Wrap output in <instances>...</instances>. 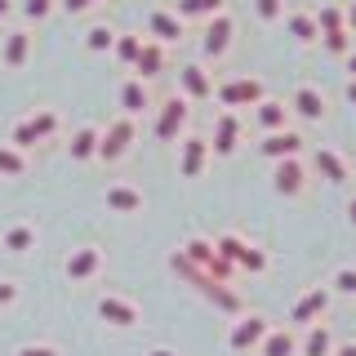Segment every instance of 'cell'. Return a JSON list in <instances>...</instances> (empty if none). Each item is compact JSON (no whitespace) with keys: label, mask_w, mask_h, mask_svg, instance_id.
Instances as JSON below:
<instances>
[{"label":"cell","mask_w":356,"mask_h":356,"mask_svg":"<svg viewBox=\"0 0 356 356\" xmlns=\"http://www.w3.org/2000/svg\"><path fill=\"white\" fill-rule=\"evenodd\" d=\"M343 98H348V103L356 107V76H352V81H348V89H343Z\"/></svg>","instance_id":"ee69618b"},{"label":"cell","mask_w":356,"mask_h":356,"mask_svg":"<svg viewBox=\"0 0 356 356\" xmlns=\"http://www.w3.org/2000/svg\"><path fill=\"white\" fill-rule=\"evenodd\" d=\"M147 356H178V352H174V348H152Z\"/></svg>","instance_id":"c3c4849f"},{"label":"cell","mask_w":356,"mask_h":356,"mask_svg":"<svg viewBox=\"0 0 356 356\" xmlns=\"http://www.w3.org/2000/svg\"><path fill=\"white\" fill-rule=\"evenodd\" d=\"M183 254H187V259H192L196 267H214L218 245L209 241V236H187V241H183Z\"/></svg>","instance_id":"f1b7e54d"},{"label":"cell","mask_w":356,"mask_h":356,"mask_svg":"<svg viewBox=\"0 0 356 356\" xmlns=\"http://www.w3.org/2000/svg\"><path fill=\"white\" fill-rule=\"evenodd\" d=\"M241 147V111L236 107H222L214 116V134H209V152L218 156H236Z\"/></svg>","instance_id":"8fae6325"},{"label":"cell","mask_w":356,"mask_h":356,"mask_svg":"<svg viewBox=\"0 0 356 356\" xmlns=\"http://www.w3.org/2000/svg\"><path fill=\"white\" fill-rule=\"evenodd\" d=\"M85 44H89L94 54H103V49H111V44H116V31H111V27H89Z\"/></svg>","instance_id":"d590c367"},{"label":"cell","mask_w":356,"mask_h":356,"mask_svg":"<svg viewBox=\"0 0 356 356\" xmlns=\"http://www.w3.org/2000/svg\"><path fill=\"white\" fill-rule=\"evenodd\" d=\"M89 5H94V0H63L67 14H81V9H89Z\"/></svg>","instance_id":"b9f144b4"},{"label":"cell","mask_w":356,"mask_h":356,"mask_svg":"<svg viewBox=\"0 0 356 356\" xmlns=\"http://www.w3.org/2000/svg\"><path fill=\"white\" fill-rule=\"evenodd\" d=\"M147 27H152V36L161 40V44H174V40L187 36V27H183V18H178V9H174V14H170V9H152Z\"/></svg>","instance_id":"603a6c76"},{"label":"cell","mask_w":356,"mask_h":356,"mask_svg":"<svg viewBox=\"0 0 356 356\" xmlns=\"http://www.w3.org/2000/svg\"><path fill=\"white\" fill-rule=\"evenodd\" d=\"M174 272L183 276L187 285H196V289H200V294H205V298H209L214 307H222V312H245V298L236 294V289H232V281H218L214 272H205V267H196V263L187 259L183 250L174 254Z\"/></svg>","instance_id":"6da1fadb"},{"label":"cell","mask_w":356,"mask_h":356,"mask_svg":"<svg viewBox=\"0 0 356 356\" xmlns=\"http://www.w3.org/2000/svg\"><path fill=\"white\" fill-rule=\"evenodd\" d=\"M316 27H321V36H334V31L348 27V14H343L339 5H321L316 9Z\"/></svg>","instance_id":"d6a6232c"},{"label":"cell","mask_w":356,"mask_h":356,"mask_svg":"<svg viewBox=\"0 0 356 356\" xmlns=\"http://www.w3.org/2000/svg\"><path fill=\"white\" fill-rule=\"evenodd\" d=\"M330 303H334V289L330 285H307L303 294L289 303V325H312V321H321V316H330Z\"/></svg>","instance_id":"3957f363"},{"label":"cell","mask_w":356,"mask_h":356,"mask_svg":"<svg viewBox=\"0 0 356 356\" xmlns=\"http://www.w3.org/2000/svg\"><path fill=\"white\" fill-rule=\"evenodd\" d=\"M348 222H352V227H356V196L348 200Z\"/></svg>","instance_id":"7dc6e473"},{"label":"cell","mask_w":356,"mask_h":356,"mask_svg":"<svg viewBox=\"0 0 356 356\" xmlns=\"http://www.w3.org/2000/svg\"><path fill=\"white\" fill-rule=\"evenodd\" d=\"M334 348H339V339H334L330 316H321V321L298 330V356H334Z\"/></svg>","instance_id":"4fadbf2b"},{"label":"cell","mask_w":356,"mask_h":356,"mask_svg":"<svg viewBox=\"0 0 356 356\" xmlns=\"http://www.w3.org/2000/svg\"><path fill=\"white\" fill-rule=\"evenodd\" d=\"M63 272H67V281H76V285L94 281V276L103 272V250H98V245H81V250H72L67 263H63Z\"/></svg>","instance_id":"9a60e30c"},{"label":"cell","mask_w":356,"mask_h":356,"mask_svg":"<svg viewBox=\"0 0 356 356\" xmlns=\"http://www.w3.org/2000/svg\"><path fill=\"white\" fill-rule=\"evenodd\" d=\"M0 174H5V178H22V174H27V152L14 147V143H0Z\"/></svg>","instance_id":"f546056e"},{"label":"cell","mask_w":356,"mask_h":356,"mask_svg":"<svg viewBox=\"0 0 356 356\" xmlns=\"http://www.w3.org/2000/svg\"><path fill=\"white\" fill-rule=\"evenodd\" d=\"M67 152H72V161H89V156H98V129H76L72 143H67Z\"/></svg>","instance_id":"4dcf8cb0"},{"label":"cell","mask_w":356,"mask_h":356,"mask_svg":"<svg viewBox=\"0 0 356 356\" xmlns=\"http://www.w3.org/2000/svg\"><path fill=\"white\" fill-rule=\"evenodd\" d=\"M178 85H183V98H187V103H205V98H214V89H218L200 63H187L183 72H178Z\"/></svg>","instance_id":"ac0fdd59"},{"label":"cell","mask_w":356,"mask_h":356,"mask_svg":"<svg viewBox=\"0 0 356 356\" xmlns=\"http://www.w3.org/2000/svg\"><path fill=\"white\" fill-rule=\"evenodd\" d=\"M54 134H58V111H54V107H44V111H36V116L18 120L14 134H9V143H14V147H36V143L54 138Z\"/></svg>","instance_id":"5b68a950"},{"label":"cell","mask_w":356,"mask_h":356,"mask_svg":"<svg viewBox=\"0 0 356 356\" xmlns=\"http://www.w3.org/2000/svg\"><path fill=\"white\" fill-rule=\"evenodd\" d=\"M348 31H352V36H356V0H352V5H348Z\"/></svg>","instance_id":"bcb514c9"},{"label":"cell","mask_w":356,"mask_h":356,"mask_svg":"<svg viewBox=\"0 0 356 356\" xmlns=\"http://www.w3.org/2000/svg\"><path fill=\"white\" fill-rule=\"evenodd\" d=\"M334 356H356V343H339V348H334Z\"/></svg>","instance_id":"7bdbcfd3"},{"label":"cell","mask_w":356,"mask_h":356,"mask_svg":"<svg viewBox=\"0 0 356 356\" xmlns=\"http://www.w3.org/2000/svg\"><path fill=\"white\" fill-rule=\"evenodd\" d=\"M111 49H116V58H120V63H129V67H134V63H138L143 40H138V36H116V44H111Z\"/></svg>","instance_id":"e575fe53"},{"label":"cell","mask_w":356,"mask_h":356,"mask_svg":"<svg viewBox=\"0 0 356 356\" xmlns=\"http://www.w3.org/2000/svg\"><path fill=\"white\" fill-rule=\"evenodd\" d=\"M134 147V116H116L98 134V161H120Z\"/></svg>","instance_id":"9c48e42d"},{"label":"cell","mask_w":356,"mask_h":356,"mask_svg":"<svg viewBox=\"0 0 356 356\" xmlns=\"http://www.w3.org/2000/svg\"><path fill=\"white\" fill-rule=\"evenodd\" d=\"M312 174L325 178V183H334V187L352 183V165H348V156H343L339 147H316V152H312Z\"/></svg>","instance_id":"5bb4252c"},{"label":"cell","mask_w":356,"mask_h":356,"mask_svg":"<svg viewBox=\"0 0 356 356\" xmlns=\"http://www.w3.org/2000/svg\"><path fill=\"white\" fill-rule=\"evenodd\" d=\"M5 250L9 254L36 250V227H31V222H9V227H5Z\"/></svg>","instance_id":"83f0119b"},{"label":"cell","mask_w":356,"mask_h":356,"mask_svg":"<svg viewBox=\"0 0 356 356\" xmlns=\"http://www.w3.org/2000/svg\"><path fill=\"white\" fill-rule=\"evenodd\" d=\"M222 14V0H178V18H214Z\"/></svg>","instance_id":"1f68e13d"},{"label":"cell","mask_w":356,"mask_h":356,"mask_svg":"<svg viewBox=\"0 0 356 356\" xmlns=\"http://www.w3.org/2000/svg\"><path fill=\"white\" fill-rule=\"evenodd\" d=\"M134 72L143 76V81H156V76L165 72V44L161 40H143V49H138V63H134Z\"/></svg>","instance_id":"d4e9b609"},{"label":"cell","mask_w":356,"mask_h":356,"mask_svg":"<svg viewBox=\"0 0 356 356\" xmlns=\"http://www.w3.org/2000/svg\"><path fill=\"white\" fill-rule=\"evenodd\" d=\"M298 152H303V134L294 125L263 134V143H259V156H267V161H285V156H298Z\"/></svg>","instance_id":"2e32d148"},{"label":"cell","mask_w":356,"mask_h":356,"mask_svg":"<svg viewBox=\"0 0 356 356\" xmlns=\"http://www.w3.org/2000/svg\"><path fill=\"white\" fill-rule=\"evenodd\" d=\"M254 120H259L263 134H272V129L294 125V111H289V103H281V98H263V103H254Z\"/></svg>","instance_id":"44dd1931"},{"label":"cell","mask_w":356,"mask_h":356,"mask_svg":"<svg viewBox=\"0 0 356 356\" xmlns=\"http://www.w3.org/2000/svg\"><path fill=\"white\" fill-rule=\"evenodd\" d=\"M307 178H316L307 170L303 161H298V156H285V161H272V192L276 196H303L307 192Z\"/></svg>","instance_id":"277c9868"},{"label":"cell","mask_w":356,"mask_h":356,"mask_svg":"<svg viewBox=\"0 0 356 356\" xmlns=\"http://www.w3.org/2000/svg\"><path fill=\"white\" fill-rule=\"evenodd\" d=\"M27 58H31V36L27 31H9L5 36V67H27Z\"/></svg>","instance_id":"4316f807"},{"label":"cell","mask_w":356,"mask_h":356,"mask_svg":"<svg viewBox=\"0 0 356 356\" xmlns=\"http://www.w3.org/2000/svg\"><path fill=\"white\" fill-rule=\"evenodd\" d=\"M187 116H192V103H187L183 94H178V98H165L161 111H156V138H161V143L183 138V134H187Z\"/></svg>","instance_id":"8992f818"},{"label":"cell","mask_w":356,"mask_h":356,"mask_svg":"<svg viewBox=\"0 0 356 356\" xmlns=\"http://www.w3.org/2000/svg\"><path fill=\"white\" fill-rule=\"evenodd\" d=\"M259 356H298V325H272L259 343Z\"/></svg>","instance_id":"ffe728a7"},{"label":"cell","mask_w":356,"mask_h":356,"mask_svg":"<svg viewBox=\"0 0 356 356\" xmlns=\"http://www.w3.org/2000/svg\"><path fill=\"white\" fill-rule=\"evenodd\" d=\"M285 27L294 31V40H298V44H312V40H321L316 14H307V9H285Z\"/></svg>","instance_id":"484cf974"},{"label":"cell","mask_w":356,"mask_h":356,"mask_svg":"<svg viewBox=\"0 0 356 356\" xmlns=\"http://www.w3.org/2000/svg\"><path fill=\"white\" fill-rule=\"evenodd\" d=\"M254 14L263 22H281L285 18V0H254Z\"/></svg>","instance_id":"8d00e7d4"},{"label":"cell","mask_w":356,"mask_h":356,"mask_svg":"<svg viewBox=\"0 0 356 356\" xmlns=\"http://www.w3.org/2000/svg\"><path fill=\"white\" fill-rule=\"evenodd\" d=\"M18 356H63L54 343H27V348H18Z\"/></svg>","instance_id":"ab89813d"},{"label":"cell","mask_w":356,"mask_h":356,"mask_svg":"<svg viewBox=\"0 0 356 356\" xmlns=\"http://www.w3.org/2000/svg\"><path fill=\"white\" fill-rule=\"evenodd\" d=\"M325 49L330 54H348L352 49V31L343 27V31H334V36H325Z\"/></svg>","instance_id":"f35d334b"},{"label":"cell","mask_w":356,"mask_h":356,"mask_svg":"<svg viewBox=\"0 0 356 356\" xmlns=\"http://www.w3.org/2000/svg\"><path fill=\"white\" fill-rule=\"evenodd\" d=\"M343 63H348V76H356V49H348V54H343Z\"/></svg>","instance_id":"f6af8a7d"},{"label":"cell","mask_w":356,"mask_h":356,"mask_svg":"<svg viewBox=\"0 0 356 356\" xmlns=\"http://www.w3.org/2000/svg\"><path fill=\"white\" fill-rule=\"evenodd\" d=\"M18 298V281H0V307H9Z\"/></svg>","instance_id":"60d3db41"},{"label":"cell","mask_w":356,"mask_h":356,"mask_svg":"<svg viewBox=\"0 0 356 356\" xmlns=\"http://www.w3.org/2000/svg\"><path fill=\"white\" fill-rule=\"evenodd\" d=\"M325 94H321L316 85H298L294 89V98H289V111H294L298 120H312V125H316V120H325Z\"/></svg>","instance_id":"e0dca14e"},{"label":"cell","mask_w":356,"mask_h":356,"mask_svg":"<svg viewBox=\"0 0 356 356\" xmlns=\"http://www.w3.org/2000/svg\"><path fill=\"white\" fill-rule=\"evenodd\" d=\"M94 312H98V321H107V325H116V330H134L138 316H143L138 303H134L129 294H103Z\"/></svg>","instance_id":"7c38bea8"},{"label":"cell","mask_w":356,"mask_h":356,"mask_svg":"<svg viewBox=\"0 0 356 356\" xmlns=\"http://www.w3.org/2000/svg\"><path fill=\"white\" fill-rule=\"evenodd\" d=\"M49 9H54V0H22V14H27L31 22L49 18Z\"/></svg>","instance_id":"74e56055"},{"label":"cell","mask_w":356,"mask_h":356,"mask_svg":"<svg viewBox=\"0 0 356 356\" xmlns=\"http://www.w3.org/2000/svg\"><path fill=\"white\" fill-rule=\"evenodd\" d=\"M103 200H107V209H116V214H138L147 196H143V187H134V183H111L103 192Z\"/></svg>","instance_id":"7402d4cb"},{"label":"cell","mask_w":356,"mask_h":356,"mask_svg":"<svg viewBox=\"0 0 356 356\" xmlns=\"http://www.w3.org/2000/svg\"><path fill=\"white\" fill-rule=\"evenodd\" d=\"M120 107H125V116H138V111L152 107V94H147V81H143V76H129V81L120 85Z\"/></svg>","instance_id":"cb8c5ba5"},{"label":"cell","mask_w":356,"mask_h":356,"mask_svg":"<svg viewBox=\"0 0 356 356\" xmlns=\"http://www.w3.org/2000/svg\"><path fill=\"white\" fill-rule=\"evenodd\" d=\"M209 165V138H183V152H178V174L183 178H200Z\"/></svg>","instance_id":"d6986e66"},{"label":"cell","mask_w":356,"mask_h":356,"mask_svg":"<svg viewBox=\"0 0 356 356\" xmlns=\"http://www.w3.org/2000/svg\"><path fill=\"white\" fill-rule=\"evenodd\" d=\"M232 36H236V22L227 18V9L214 18H205V31H200V54L205 58H222L232 49Z\"/></svg>","instance_id":"30bf717a"},{"label":"cell","mask_w":356,"mask_h":356,"mask_svg":"<svg viewBox=\"0 0 356 356\" xmlns=\"http://www.w3.org/2000/svg\"><path fill=\"white\" fill-rule=\"evenodd\" d=\"M214 245H218V254H227L236 263V272H267V263H272L263 245L245 241L241 232H222V236H214Z\"/></svg>","instance_id":"7a4b0ae2"},{"label":"cell","mask_w":356,"mask_h":356,"mask_svg":"<svg viewBox=\"0 0 356 356\" xmlns=\"http://www.w3.org/2000/svg\"><path fill=\"white\" fill-rule=\"evenodd\" d=\"M214 98H218L222 107H254V103H263V98H267V89H263L259 76H236V81H222L214 89Z\"/></svg>","instance_id":"52a82bcc"},{"label":"cell","mask_w":356,"mask_h":356,"mask_svg":"<svg viewBox=\"0 0 356 356\" xmlns=\"http://www.w3.org/2000/svg\"><path fill=\"white\" fill-rule=\"evenodd\" d=\"M9 9H14V0H0V18H5V14H9Z\"/></svg>","instance_id":"681fc988"},{"label":"cell","mask_w":356,"mask_h":356,"mask_svg":"<svg viewBox=\"0 0 356 356\" xmlns=\"http://www.w3.org/2000/svg\"><path fill=\"white\" fill-rule=\"evenodd\" d=\"M272 330V321L263 316V312H241V321L232 325V334H227V348L232 352H254L263 343V334Z\"/></svg>","instance_id":"ba28073f"},{"label":"cell","mask_w":356,"mask_h":356,"mask_svg":"<svg viewBox=\"0 0 356 356\" xmlns=\"http://www.w3.org/2000/svg\"><path fill=\"white\" fill-rule=\"evenodd\" d=\"M330 289H334V294H343V298H356V263H343V267H334V276H330Z\"/></svg>","instance_id":"836d02e7"}]
</instances>
